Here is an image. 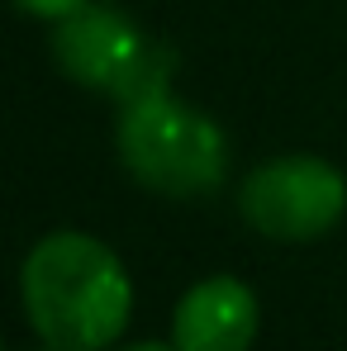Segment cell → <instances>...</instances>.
Here are the masks:
<instances>
[{"label":"cell","mask_w":347,"mask_h":351,"mask_svg":"<svg viewBox=\"0 0 347 351\" xmlns=\"http://www.w3.org/2000/svg\"><path fill=\"white\" fill-rule=\"evenodd\" d=\"M86 5H96V0H14V10H19V14L43 19V24H62V19L81 14Z\"/></svg>","instance_id":"6"},{"label":"cell","mask_w":347,"mask_h":351,"mask_svg":"<svg viewBox=\"0 0 347 351\" xmlns=\"http://www.w3.org/2000/svg\"><path fill=\"white\" fill-rule=\"evenodd\" d=\"M143 48H148V34L119 5L96 0L81 14L53 24V62L62 66V76H71L86 90H100V95H119V86L128 81Z\"/></svg>","instance_id":"4"},{"label":"cell","mask_w":347,"mask_h":351,"mask_svg":"<svg viewBox=\"0 0 347 351\" xmlns=\"http://www.w3.org/2000/svg\"><path fill=\"white\" fill-rule=\"evenodd\" d=\"M0 351H5V342H0Z\"/></svg>","instance_id":"9"},{"label":"cell","mask_w":347,"mask_h":351,"mask_svg":"<svg viewBox=\"0 0 347 351\" xmlns=\"http://www.w3.org/2000/svg\"><path fill=\"white\" fill-rule=\"evenodd\" d=\"M238 214L271 242H319L347 214V176L314 152L271 157L238 185Z\"/></svg>","instance_id":"3"},{"label":"cell","mask_w":347,"mask_h":351,"mask_svg":"<svg viewBox=\"0 0 347 351\" xmlns=\"http://www.w3.org/2000/svg\"><path fill=\"white\" fill-rule=\"evenodd\" d=\"M257 332H262V304L252 285L238 276H205L176 299V351H252Z\"/></svg>","instance_id":"5"},{"label":"cell","mask_w":347,"mask_h":351,"mask_svg":"<svg viewBox=\"0 0 347 351\" xmlns=\"http://www.w3.org/2000/svg\"><path fill=\"white\" fill-rule=\"evenodd\" d=\"M115 147L128 176L167 199H200L229 171L224 128L176 95L119 105Z\"/></svg>","instance_id":"2"},{"label":"cell","mask_w":347,"mask_h":351,"mask_svg":"<svg viewBox=\"0 0 347 351\" xmlns=\"http://www.w3.org/2000/svg\"><path fill=\"white\" fill-rule=\"evenodd\" d=\"M115 351H176L172 342H128V347H115Z\"/></svg>","instance_id":"7"},{"label":"cell","mask_w":347,"mask_h":351,"mask_svg":"<svg viewBox=\"0 0 347 351\" xmlns=\"http://www.w3.org/2000/svg\"><path fill=\"white\" fill-rule=\"evenodd\" d=\"M38 351H53V347H38Z\"/></svg>","instance_id":"8"},{"label":"cell","mask_w":347,"mask_h":351,"mask_svg":"<svg viewBox=\"0 0 347 351\" xmlns=\"http://www.w3.org/2000/svg\"><path fill=\"white\" fill-rule=\"evenodd\" d=\"M24 318L53 351H110L133 313V280L110 242L58 228L38 237L19 266Z\"/></svg>","instance_id":"1"}]
</instances>
